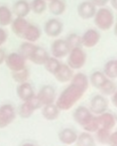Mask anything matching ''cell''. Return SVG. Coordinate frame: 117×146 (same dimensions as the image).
<instances>
[{
    "instance_id": "cell-1",
    "label": "cell",
    "mask_w": 117,
    "mask_h": 146,
    "mask_svg": "<svg viewBox=\"0 0 117 146\" xmlns=\"http://www.w3.org/2000/svg\"><path fill=\"white\" fill-rule=\"evenodd\" d=\"M85 92L87 90H85L79 86L69 82V85L56 98L55 104L59 108V110H69L83 98Z\"/></svg>"
},
{
    "instance_id": "cell-2",
    "label": "cell",
    "mask_w": 117,
    "mask_h": 146,
    "mask_svg": "<svg viewBox=\"0 0 117 146\" xmlns=\"http://www.w3.org/2000/svg\"><path fill=\"white\" fill-rule=\"evenodd\" d=\"M92 19L96 29L100 31H107L115 25V15L113 11L106 6L97 8Z\"/></svg>"
},
{
    "instance_id": "cell-3",
    "label": "cell",
    "mask_w": 117,
    "mask_h": 146,
    "mask_svg": "<svg viewBox=\"0 0 117 146\" xmlns=\"http://www.w3.org/2000/svg\"><path fill=\"white\" fill-rule=\"evenodd\" d=\"M67 58V64L73 70H81L85 65L87 60V53L83 47H75L69 50Z\"/></svg>"
},
{
    "instance_id": "cell-4",
    "label": "cell",
    "mask_w": 117,
    "mask_h": 146,
    "mask_svg": "<svg viewBox=\"0 0 117 146\" xmlns=\"http://www.w3.org/2000/svg\"><path fill=\"white\" fill-rule=\"evenodd\" d=\"M4 64L11 72H17L27 67V60L19 52H12L6 55Z\"/></svg>"
},
{
    "instance_id": "cell-5",
    "label": "cell",
    "mask_w": 117,
    "mask_h": 146,
    "mask_svg": "<svg viewBox=\"0 0 117 146\" xmlns=\"http://www.w3.org/2000/svg\"><path fill=\"white\" fill-rule=\"evenodd\" d=\"M81 38L83 48L90 49L97 46L98 43L100 42V39H101V34L98 29L89 28V29L85 30L83 35H81Z\"/></svg>"
},
{
    "instance_id": "cell-6",
    "label": "cell",
    "mask_w": 117,
    "mask_h": 146,
    "mask_svg": "<svg viewBox=\"0 0 117 146\" xmlns=\"http://www.w3.org/2000/svg\"><path fill=\"white\" fill-rule=\"evenodd\" d=\"M63 24L58 17H53L48 19L44 24V33L50 38H58L63 33Z\"/></svg>"
},
{
    "instance_id": "cell-7",
    "label": "cell",
    "mask_w": 117,
    "mask_h": 146,
    "mask_svg": "<svg viewBox=\"0 0 117 146\" xmlns=\"http://www.w3.org/2000/svg\"><path fill=\"white\" fill-rule=\"evenodd\" d=\"M17 112L12 104H5L0 106V128L9 126L16 118Z\"/></svg>"
},
{
    "instance_id": "cell-8",
    "label": "cell",
    "mask_w": 117,
    "mask_h": 146,
    "mask_svg": "<svg viewBox=\"0 0 117 146\" xmlns=\"http://www.w3.org/2000/svg\"><path fill=\"white\" fill-rule=\"evenodd\" d=\"M69 50V46L67 45L65 39L55 38V40L51 44V56L55 57L57 59H63L67 56Z\"/></svg>"
},
{
    "instance_id": "cell-9",
    "label": "cell",
    "mask_w": 117,
    "mask_h": 146,
    "mask_svg": "<svg viewBox=\"0 0 117 146\" xmlns=\"http://www.w3.org/2000/svg\"><path fill=\"white\" fill-rule=\"evenodd\" d=\"M88 108L94 115L103 113L108 108V100L103 94H96L91 98Z\"/></svg>"
},
{
    "instance_id": "cell-10",
    "label": "cell",
    "mask_w": 117,
    "mask_h": 146,
    "mask_svg": "<svg viewBox=\"0 0 117 146\" xmlns=\"http://www.w3.org/2000/svg\"><path fill=\"white\" fill-rule=\"evenodd\" d=\"M96 9H97V7L90 0H83L77 5V12L81 19L89 20L93 18Z\"/></svg>"
},
{
    "instance_id": "cell-11",
    "label": "cell",
    "mask_w": 117,
    "mask_h": 146,
    "mask_svg": "<svg viewBox=\"0 0 117 146\" xmlns=\"http://www.w3.org/2000/svg\"><path fill=\"white\" fill-rule=\"evenodd\" d=\"M36 94L39 100H40V102H42L43 106L49 104H55V102H56V98H57L56 90L51 85L43 86Z\"/></svg>"
},
{
    "instance_id": "cell-12",
    "label": "cell",
    "mask_w": 117,
    "mask_h": 146,
    "mask_svg": "<svg viewBox=\"0 0 117 146\" xmlns=\"http://www.w3.org/2000/svg\"><path fill=\"white\" fill-rule=\"evenodd\" d=\"M73 75H75V71H73L67 64L61 63L59 68L58 69V71L53 76H54L55 79H56L59 83L65 84V83H69V82H71Z\"/></svg>"
},
{
    "instance_id": "cell-13",
    "label": "cell",
    "mask_w": 117,
    "mask_h": 146,
    "mask_svg": "<svg viewBox=\"0 0 117 146\" xmlns=\"http://www.w3.org/2000/svg\"><path fill=\"white\" fill-rule=\"evenodd\" d=\"M92 116H93V113L90 111L89 108H85V106H79L77 108H75L73 113V120L81 127L85 126Z\"/></svg>"
},
{
    "instance_id": "cell-14",
    "label": "cell",
    "mask_w": 117,
    "mask_h": 146,
    "mask_svg": "<svg viewBox=\"0 0 117 146\" xmlns=\"http://www.w3.org/2000/svg\"><path fill=\"white\" fill-rule=\"evenodd\" d=\"M42 29L38 25L29 23L25 32H24L23 36H22V39L24 41H27V42L36 43L37 41L40 40V38L42 37Z\"/></svg>"
},
{
    "instance_id": "cell-15",
    "label": "cell",
    "mask_w": 117,
    "mask_h": 146,
    "mask_svg": "<svg viewBox=\"0 0 117 146\" xmlns=\"http://www.w3.org/2000/svg\"><path fill=\"white\" fill-rule=\"evenodd\" d=\"M29 23L30 22L26 19V17H14L10 26H11V30L14 33V35L18 38L22 39V36Z\"/></svg>"
},
{
    "instance_id": "cell-16",
    "label": "cell",
    "mask_w": 117,
    "mask_h": 146,
    "mask_svg": "<svg viewBox=\"0 0 117 146\" xmlns=\"http://www.w3.org/2000/svg\"><path fill=\"white\" fill-rule=\"evenodd\" d=\"M11 9L15 17H26L31 12L30 2L28 0H17Z\"/></svg>"
},
{
    "instance_id": "cell-17",
    "label": "cell",
    "mask_w": 117,
    "mask_h": 146,
    "mask_svg": "<svg viewBox=\"0 0 117 146\" xmlns=\"http://www.w3.org/2000/svg\"><path fill=\"white\" fill-rule=\"evenodd\" d=\"M77 132L73 128H67L61 129L58 134V138L59 140V142L63 143L65 145H71L73 143H75V140L77 138Z\"/></svg>"
},
{
    "instance_id": "cell-18",
    "label": "cell",
    "mask_w": 117,
    "mask_h": 146,
    "mask_svg": "<svg viewBox=\"0 0 117 146\" xmlns=\"http://www.w3.org/2000/svg\"><path fill=\"white\" fill-rule=\"evenodd\" d=\"M47 10L55 17H59L67 11V2L65 0H50L48 1Z\"/></svg>"
},
{
    "instance_id": "cell-19",
    "label": "cell",
    "mask_w": 117,
    "mask_h": 146,
    "mask_svg": "<svg viewBox=\"0 0 117 146\" xmlns=\"http://www.w3.org/2000/svg\"><path fill=\"white\" fill-rule=\"evenodd\" d=\"M49 57H50V54H49V52L46 49L43 48V47L37 46L34 52H33V54L31 55L29 61L34 63L37 66H43Z\"/></svg>"
},
{
    "instance_id": "cell-20",
    "label": "cell",
    "mask_w": 117,
    "mask_h": 146,
    "mask_svg": "<svg viewBox=\"0 0 117 146\" xmlns=\"http://www.w3.org/2000/svg\"><path fill=\"white\" fill-rule=\"evenodd\" d=\"M41 111H42V116L47 120H56L59 116V108L57 106L56 104H45L41 108Z\"/></svg>"
},
{
    "instance_id": "cell-21",
    "label": "cell",
    "mask_w": 117,
    "mask_h": 146,
    "mask_svg": "<svg viewBox=\"0 0 117 146\" xmlns=\"http://www.w3.org/2000/svg\"><path fill=\"white\" fill-rule=\"evenodd\" d=\"M98 121H99V125L102 128L108 129V130H112L113 127L116 125V116L111 112H108L106 110L105 112L101 114H98Z\"/></svg>"
},
{
    "instance_id": "cell-22",
    "label": "cell",
    "mask_w": 117,
    "mask_h": 146,
    "mask_svg": "<svg viewBox=\"0 0 117 146\" xmlns=\"http://www.w3.org/2000/svg\"><path fill=\"white\" fill-rule=\"evenodd\" d=\"M16 92H17L18 98L22 102H26L27 100H29L31 96H33L35 94L34 88H33L32 85H31L29 82L18 84V87L16 88Z\"/></svg>"
},
{
    "instance_id": "cell-23",
    "label": "cell",
    "mask_w": 117,
    "mask_h": 146,
    "mask_svg": "<svg viewBox=\"0 0 117 146\" xmlns=\"http://www.w3.org/2000/svg\"><path fill=\"white\" fill-rule=\"evenodd\" d=\"M13 18L14 15L11 8L5 4H1L0 5V26L1 27L10 26Z\"/></svg>"
},
{
    "instance_id": "cell-24",
    "label": "cell",
    "mask_w": 117,
    "mask_h": 146,
    "mask_svg": "<svg viewBox=\"0 0 117 146\" xmlns=\"http://www.w3.org/2000/svg\"><path fill=\"white\" fill-rule=\"evenodd\" d=\"M108 78L106 77L105 75L103 74V72L100 71H95L89 76L88 80H89V85H91L93 88L99 90L101 88V86L103 85L104 83L106 82Z\"/></svg>"
},
{
    "instance_id": "cell-25",
    "label": "cell",
    "mask_w": 117,
    "mask_h": 146,
    "mask_svg": "<svg viewBox=\"0 0 117 146\" xmlns=\"http://www.w3.org/2000/svg\"><path fill=\"white\" fill-rule=\"evenodd\" d=\"M103 74L110 80H115L117 78V60L111 59L104 64Z\"/></svg>"
},
{
    "instance_id": "cell-26",
    "label": "cell",
    "mask_w": 117,
    "mask_h": 146,
    "mask_svg": "<svg viewBox=\"0 0 117 146\" xmlns=\"http://www.w3.org/2000/svg\"><path fill=\"white\" fill-rule=\"evenodd\" d=\"M77 146H96L95 138L89 132H81L75 140Z\"/></svg>"
},
{
    "instance_id": "cell-27",
    "label": "cell",
    "mask_w": 117,
    "mask_h": 146,
    "mask_svg": "<svg viewBox=\"0 0 117 146\" xmlns=\"http://www.w3.org/2000/svg\"><path fill=\"white\" fill-rule=\"evenodd\" d=\"M31 6V12L37 15L45 13V11L48 8V2L46 0H32L30 2Z\"/></svg>"
},
{
    "instance_id": "cell-28",
    "label": "cell",
    "mask_w": 117,
    "mask_h": 146,
    "mask_svg": "<svg viewBox=\"0 0 117 146\" xmlns=\"http://www.w3.org/2000/svg\"><path fill=\"white\" fill-rule=\"evenodd\" d=\"M36 47H37V45L35 44V43L24 41L19 47V53L27 60V61H29L31 55L33 54V52H34V50L36 49Z\"/></svg>"
},
{
    "instance_id": "cell-29",
    "label": "cell",
    "mask_w": 117,
    "mask_h": 146,
    "mask_svg": "<svg viewBox=\"0 0 117 146\" xmlns=\"http://www.w3.org/2000/svg\"><path fill=\"white\" fill-rule=\"evenodd\" d=\"M71 83H73L75 85L79 86L83 88L85 90H87L88 87H89V80L88 77L83 73H77L73 75V79L71 80Z\"/></svg>"
},
{
    "instance_id": "cell-30",
    "label": "cell",
    "mask_w": 117,
    "mask_h": 146,
    "mask_svg": "<svg viewBox=\"0 0 117 146\" xmlns=\"http://www.w3.org/2000/svg\"><path fill=\"white\" fill-rule=\"evenodd\" d=\"M61 64V62L59 61V59H57L53 56H50L47 59V61L45 62V64L43 66L45 67V69H46V71L48 72V73H50L51 75H54V74L58 71Z\"/></svg>"
},
{
    "instance_id": "cell-31",
    "label": "cell",
    "mask_w": 117,
    "mask_h": 146,
    "mask_svg": "<svg viewBox=\"0 0 117 146\" xmlns=\"http://www.w3.org/2000/svg\"><path fill=\"white\" fill-rule=\"evenodd\" d=\"M12 79L14 80V82L17 84H22L28 82L30 78V72L28 70V68H24L23 70H20L17 72H11Z\"/></svg>"
},
{
    "instance_id": "cell-32",
    "label": "cell",
    "mask_w": 117,
    "mask_h": 146,
    "mask_svg": "<svg viewBox=\"0 0 117 146\" xmlns=\"http://www.w3.org/2000/svg\"><path fill=\"white\" fill-rule=\"evenodd\" d=\"M94 133H95V141H97L98 143L102 145H107L111 130L99 127Z\"/></svg>"
},
{
    "instance_id": "cell-33",
    "label": "cell",
    "mask_w": 117,
    "mask_h": 146,
    "mask_svg": "<svg viewBox=\"0 0 117 146\" xmlns=\"http://www.w3.org/2000/svg\"><path fill=\"white\" fill-rule=\"evenodd\" d=\"M98 90L101 92V94H103V96H111L112 94H114V92H117V86L113 82V80L107 79L105 83L101 86V88H100Z\"/></svg>"
},
{
    "instance_id": "cell-34",
    "label": "cell",
    "mask_w": 117,
    "mask_h": 146,
    "mask_svg": "<svg viewBox=\"0 0 117 146\" xmlns=\"http://www.w3.org/2000/svg\"><path fill=\"white\" fill-rule=\"evenodd\" d=\"M16 112H17L18 115L21 117V118L28 119V118H30V117L33 115V113L35 112V110L31 108L27 102H23L21 104H20V106L18 108V110Z\"/></svg>"
},
{
    "instance_id": "cell-35",
    "label": "cell",
    "mask_w": 117,
    "mask_h": 146,
    "mask_svg": "<svg viewBox=\"0 0 117 146\" xmlns=\"http://www.w3.org/2000/svg\"><path fill=\"white\" fill-rule=\"evenodd\" d=\"M67 45L69 46V48H75V47H83L81 46V35L77 33H71L67 36L65 38Z\"/></svg>"
},
{
    "instance_id": "cell-36",
    "label": "cell",
    "mask_w": 117,
    "mask_h": 146,
    "mask_svg": "<svg viewBox=\"0 0 117 146\" xmlns=\"http://www.w3.org/2000/svg\"><path fill=\"white\" fill-rule=\"evenodd\" d=\"M99 127H100V125H99V121H98V117L97 115H94L93 114V116L90 118V120L88 121L83 128V130L87 131V132L91 133V132H95Z\"/></svg>"
},
{
    "instance_id": "cell-37",
    "label": "cell",
    "mask_w": 117,
    "mask_h": 146,
    "mask_svg": "<svg viewBox=\"0 0 117 146\" xmlns=\"http://www.w3.org/2000/svg\"><path fill=\"white\" fill-rule=\"evenodd\" d=\"M26 102L29 104V106L35 110V111H36L37 110H41V108L43 106L42 102H40V100L38 98V96H37L36 94H35L33 96H31L29 100H26Z\"/></svg>"
},
{
    "instance_id": "cell-38",
    "label": "cell",
    "mask_w": 117,
    "mask_h": 146,
    "mask_svg": "<svg viewBox=\"0 0 117 146\" xmlns=\"http://www.w3.org/2000/svg\"><path fill=\"white\" fill-rule=\"evenodd\" d=\"M8 40V32L5 30V27L0 26V47H2Z\"/></svg>"
},
{
    "instance_id": "cell-39",
    "label": "cell",
    "mask_w": 117,
    "mask_h": 146,
    "mask_svg": "<svg viewBox=\"0 0 117 146\" xmlns=\"http://www.w3.org/2000/svg\"><path fill=\"white\" fill-rule=\"evenodd\" d=\"M107 145H109V146H117V132H116V131L110 133L109 140H108Z\"/></svg>"
},
{
    "instance_id": "cell-40",
    "label": "cell",
    "mask_w": 117,
    "mask_h": 146,
    "mask_svg": "<svg viewBox=\"0 0 117 146\" xmlns=\"http://www.w3.org/2000/svg\"><path fill=\"white\" fill-rule=\"evenodd\" d=\"M90 1H91L97 8L104 7V6H106L109 3V0H90Z\"/></svg>"
},
{
    "instance_id": "cell-41",
    "label": "cell",
    "mask_w": 117,
    "mask_h": 146,
    "mask_svg": "<svg viewBox=\"0 0 117 146\" xmlns=\"http://www.w3.org/2000/svg\"><path fill=\"white\" fill-rule=\"evenodd\" d=\"M6 52L2 47H0V66L2 64H4V61H5V58H6Z\"/></svg>"
},
{
    "instance_id": "cell-42",
    "label": "cell",
    "mask_w": 117,
    "mask_h": 146,
    "mask_svg": "<svg viewBox=\"0 0 117 146\" xmlns=\"http://www.w3.org/2000/svg\"><path fill=\"white\" fill-rule=\"evenodd\" d=\"M110 96H111V102H112V104H113L114 108H116V106H117V92H114V94H112Z\"/></svg>"
},
{
    "instance_id": "cell-43",
    "label": "cell",
    "mask_w": 117,
    "mask_h": 146,
    "mask_svg": "<svg viewBox=\"0 0 117 146\" xmlns=\"http://www.w3.org/2000/svg\"><path fill=\"white\" fill-rule=\"evenodd\" d=\"M109 3L111 4V6L113 7L114 10L117 9V0H109Z\"/></svg>"
},
{
    "instance_id": "cell-44",
    "label": "cell",
    "mask_w": 117,
    "mask_h": 146,
    "mask_svg": "<svg viewBox=\"0 0 117 146\" xmlns=\"http://www.w3.org/2000/svg\"><path fill=\"white\" fill-rule=\"evenodd\" d=\"M21 146H36V145L33 144V143H30V142H26V143H23Z\"/></svg>"
},
{
    "instance_id": "cell-45",
    "label": "cell",
    "mask_w": 117,
    "mask_h": 146,
    "mask_svg": "<svg viewBox=\"0 0 117 146\" xmlns=\"http://www.w3.org/2000/svg\"><path fill=\"white\" fill-rule=\"evenodd\" d=\"M46 1H47V2H48V1H50V0H46Z\"/></svg>"
}]
</instances>
